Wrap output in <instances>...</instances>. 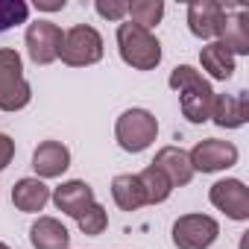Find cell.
<instances>
[{
    "label": "cell",
    "instance_id": "1",
    "mask_svg": "<svg viewBox=\"0 0 249 249\" xmlns=\"http://www.w3.org/2000/svg\"><path fill=\"white\" fill-rule=\"evenodd\" d=\"M117 50H120V59L135 71H156L161 65V44L156 33L132 21L117 24Z\"/></svg>",
    "mask_w": 249,
    "mask_h": 249
},
{
    "label": "cell",
    "instance_id": "2",
    "mask_svg": "<svg viewBox=\"0 0 249 249\" xmlns=\"http://www.w3.org/2000/svg\"><path fill=\"white\" fill-rule=\"evenodd\" d=\"M33 100V88L24 76L21 53L0 47V111H21Z\"/></svg>",
    "mask_w": 249,
    "mask_h": 249
},
{
    "label": "cell",
    "instance_id": "3",
    "mask_svg": "<svg viewBox=\"0 0 249 249\" xmlns=\"http://www.w3.org/2000/svg\"><path fill=\"white\" fill-rule=\"evenodd\" d=\"M114 138H117L120 150L144 153L159 138V120L147 108H126L117 117V123H114Z\"/></svg>",
    "mask_w": 249,
    "mask_h": 249
},
{
    "label": "cell",
    "instance_id": "4",
    "mask_svg": "<svg viewBox=\"0 0 249 249\" xmlns=\"http://www.w3.org/2000/svg\"><path fill=\"white\" fill-rule=\"evenodd\" d=\"M103 53H106L103 36H100L91 24H76V27L65 30L59 59H62L68 68H88V65H97V62L103 59Z\"/></svg>",
    "mask_w": 249,
    "mask_h": 249
},
{
    "label": "cell",
    "instance_id": "5",
    "mask_svg": "<svg viewBox=\"0 0 249 249\" xmlns=\"http://www.w3.org/2000/svg\"><path fill=\"white\" fill-rule=\"evenodd\" d=\"M220 237V223L211 214H182L173 223L176 249H208Z\"/></svg>",
    "mask_w": 249,
    "mask_h": 249
},
{
    "label": "cell",
    "instance_id": "6",
    "mask_svg": "<svg viewBox=\"0 0 249 249\" xmlns=\"http://www.w3.org/2000/svg\"><path fill=\"white\" fill-rule=\"evenodd\" d=\"M194 173H220L237 164L240 153L231 141H220V138H205L199 144H194V150L188 153Z\"/></svg>",
    "mask_w": 249,
    "mask_h": 249
},
{
    "label": "cell",
    "instance_id": "7",
    "mask_svg": "<svg viewBox=\"0 0 249 249\" xmlns=\"http://www.w3.org/2000/svg\"><path fill=\"white\" fill-rule=\"evenodd\" d=\"M62 27L53 24V21H36L27 27V36H24V44H27V53L36 65H53L59 59V50H62Z\"/></svg>",
    "mask_w": 249,
    "mask_h": 249
},
{
    "label": "cell",
    "instance_id": "8",
    "mask_svg": "<svg viewBox=\"0 0 249 249\" xmlns=\"http://www.w3.org/2000/svg\"><path fill=\"white\" fill-rule=\"evenodd\" d=\"M208 199L229 220H237V223L249 220V188L240 179H220V182H214L211 191H208Z\"/></svg>",
    "mask_w": 249,
    "mask_h": 249
},
{
    "label": "cell",
    "instance_id": "9",
    "mask_svg": "<svg viewBox=\"0 0 249 249\" xmlns=\"http://www.w3.org/2000/svg\"><path fill=\"white\" fill-rule=\"evenodd\" d=\"M226 6L214 3V0H196L188 6V30L202 38V41H214L220 36V27L226 21Z\"/></svg>",
    "mask_w": 249,
    "mask_h": 249
},
{
    "label": "cell",
    "instance_id": "10",
    "mask_svg": "<svg viewBox=\"0 0 249 249\" xmlns=\"http://www.w3.org/2000/svg\"><path fill=\"white\" fill-rule=\"evenodd\" d=\"M50 199H53V205L62 211V214H68V217H73V220H79L82 214H85V208H91L97 199H94V188L88 185V182H82V179H68V182H62L56 191H50Z\"/></svg>",
    "mask_w": 249,
    "mask_h": 249
},
{
    "label": "cell",
    "instance_id": "11",
    "mask_svg": "<svg viewBox=\"0 0 249 249\" xmlns=\"http://www.w3.org/2000/svg\"><path fill=\"white\" fill-rule=\"evenodd\" d=\"M249 120V94L237 91V94H217L214 97V108H211V123L220 129H240Z\"/></svg>",
    "mask_w": 249,
    "mask_h": 249
},
{
    "label": "cell",
    "instance_id": "12",
    "mask_svg": "<svg viewBox=\"0 0 249 249\" xmlns=\"http://www.w3.org/2000/svg\"><path fill=\"white\" fill-rule=\"evenodd\" d=\"M71 167V150L62 141H41L33 153V170L36 179H59Z\"/></svg>",
    "mask_w": 249,
    "mask_h": 249
},
{
    "label": "cell",
    "instance_id": "13",
    "mask_svg": "<svg viewBox=\"0 0 249 249\" xmlns=\"http://www.w3.org/2000/svg\"><path fill=\"white\" fill-rule=\"evenodd\" d=\"M153 164L170 179L173 188H185V185H191V179H194L191 159H188V153H185L182 147H161V150L156 153Z\"/></svg>",
    "mask_w": 249,
    "mask_h": 249
},
{
    "label": "cell",
    "instance_id": "14",
    "mask_svg": "<svg viewBox=\"0 0 249 249\" xmlns=\"http://www.w3.org/2000/svg\"><path fill=\"white\" fill-rule=\"evenodd\" d=\"M214 97H217V91L211 88L208 79L202 85H194V88L182 91L179 94V106H182V114L188 117V123H208L211 120V108H214Z\"/></svg>",
    "mask_w": 249,
    "mask_h": 249
},
{
    "label": "cell",
    "instance_id": "15",
    "mask_svg": "<svg viewBox=\"0 0 249 249\" xmlns=\"http://www.w3.org/2000/svg\"><path fill=\"white\" fill-rule=\"evenodd\" d=\"M217 41H220L234 59H237V56H246V53H249V12L234 9V15H226Z\"/></svg>",
    "mask_w": 249,
    "mask_h": 249
},
{
    "label": "cell",
    "instance_id": "16",
    "mask_svg": "<svg viewBox=\"0 0 249 249\" xmlns=\"http://www.w3.org/2000/svg\"><path fill=\"white\" fill-rule=\"evenodd\" d=\"M12 202H15V208L24 211V214H38V211H44V205L50 202V188H47L41 179H36V176L18 179V182L12 185Z\"/></svg>",
    "mask_w": 249,
    "mask_h": 249
},
{
    "label": "cell",
    "instance_id": "17",
    "mask_svg": "<svg viewBox=\"0 0 249 249\" xmlns=\"http://www.w3.org/2000/svg\"><path fill=\"white\" fill-rule=\"evenodd\" d=\"M33 249H71V231L56 217H38L30 226Z\"/></svg>",
    "mask_w": 249,
    "mask_h": 249
},
{
    "label": "cell",
    "instance_id": "18",
    "mask_svg": "<svg viewBox=\"0 0 249 249\" xmlns=\"http://www.w3.org/2000/svg\"><path fill=\"white\" fill-rule=\"evenodd\" d=\"M111 199L120 211H138L147 205V196H144V188H141V179L138 173H120L111 179Z\"/></svg>",
    "mask_w": 249,
    "mask_h": 249
},
{
    "label": "cell",
    "instance_id": "19",
    "mask_svg": "<svg viewBox=\"0 0 249 249\" xmlns=\"http://www.w3.org/2000/svg\"><path fill=\"white\" fill-rule=\"evenodd\" d=\"M199 65H202V71H205L211 79H217V82H226V79L234 76V56H231L220 41H208V44L199 50Z\"/></svg>",
    "mask_w": 249,
    "mask_h": 249
},
{
    "label": "cell",
    "instance_id": "20",
    "mask_svg": "<svg viewBox=\"0 0 249 249\" xmlns=\"http://www.w3.org/2000/svg\"><path fill=\"white\" fill-rule=\"evenodd\" d=\"M138 179H141V188H144L147 205H161V202H167V199H170L173 185H170V179H167L156 164L144 167V170L138 173Z\"/></svg>",
    "mask_w": 249,
    "mask_h": 249
},
{
    "label": "cell",
    "instance_id": "21",
    "mask_svg": "<svg viewBox=\"0 0 249 249\" xmlns=\"http://www.w3.org/2000/svg\"><path fill=\"white\" fill-rule=\"evenodd\" d=\"M126 18L153 33L164 18V3L161 0H132V3H126Z\"/></svg>",
    "mask_w": 249,
    "mask_h": 249
},
{
    "label": "cell",
    "instance_id": "22",
    "mask_svg": "<svg viewBox=\"0 0 249 249\" xmlns=\"http://www.w3.org/2000/svg\"><path fill=\"white\" fill-rule=\"evenodd\" d=\"M30 21V3L27 0H0V33H6L18 24Z\"/></svg>",
    "mask_w": 249,
    "mask_h": 249
},
{
    "label": "cell",
    "instance_id": "23",
    "mask_svg": "<svg viewBox=\"0 0 249 249\" xmlns=\"http://www.w3.org/2000/svg\"><path fill=\"white\" fill-rule=\"evenodd\" d=\"M76 223H79V231H82V234L97 237V234H103L106 226H108V211H106L100 202H94L91 208H85V214H82Z\"/></svg>",
    "mask_w": 249,
    "mask_h": 249
},
{
    "label": "cell",
    "instance_id": "24",
    "mask_svg": "<svg viewBox=\"0 0 249 249\" xmlns=\"http://www.w3.org/2000/svg\"><path fill=\"white\" fill-rule=\"evenodd\" d=\"M205 82V76L194 68V65H176L173 71H170V79H167V85L176 91V94H182V91H188V88H194V85H202Z\"/></svg>",
    "mask_w": 249,
    "mask_h": 249
},
{
    "label": "cell",
    "instance_id": "25",
    "mask_svg": "<svg viewBox=\"0 0 249 249\" xmlns=\"http://www.w3.org/2000/svg\"><path fill=\"white\" fill-rule=\"evenodd\" d=\"M94 9L106 21H123L126 18V0H97Z\"/></svg>",
    "mask_w": 249,
    "mask_h": 249
},
{
    "label": "cell",
    "instance_id": "26",
    "mask_svg": "<svg viewBox=\"0 0 249 249\" xmlns=\"http://www.w3.org/2000/svg\"><path fill=\"white\" fill-rule=\"evenodd\" d=\"M12 159H15V141L6 132H0V170H6Z\"/></svg>",
    "mask_w": 249,
    "mask_h": 249
},
{
    "label": "cell",
    "instance_id": "27",
    "mask_svg": "<svg viewBox=\"0 0 249 249\" xmlns=\"http://www.w3.org/2000/svg\"><path fill=\"white\" fill-rule=\"evenodd\" d=\"M36 9H41V12H62L65 0H36Z\"/></svg>",
    "mask_w": 249,
    "mask_h": 249
},
{
    "label": "cell",
    "instance_id": "28",
    "mask_svg": "<svg viewBox=\"0 0 249 249\" xmlns=\"http://www.w3.org/2000/svg\"><path fill=\"white\" fill-rule=\"evenodd\" d=\"M0 249H12V246H9V243H3V240H0Z\"/></svg>",
    "mask_w": 249,
    "mask_h": 249
}]
</instances>
